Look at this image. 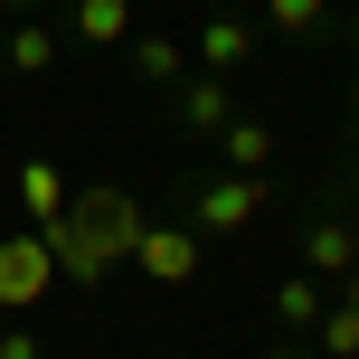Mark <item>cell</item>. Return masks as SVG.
Wrapping results in <instances>:
<instances>
[{
    "instance_id": "obj_4",
    "label": "cell",
    "mask_w": 359,
    "mask_h": 359,
    "mask_svg": "<svg viewBox=\"0 0 359 359\" xmlns=\"http://www.w3.org/2000/svg\"><path fill=\"white\" fill-rule=\"evenodd\" d=\"M48 274H57V255H48V236H38V227L0 236V312L38 303V293H48Z\"/></svg>"
},
{
    "instance_id": "obj_11",
    "label": "cell",
    "mask_w": 359,
    "mask_h": 359,
    "mask_svg": "<svg viewBox=\"0 0 359 359\" xmlns=\"http://www.w3.org/2000/svg\"><path fill=\"white\" fill-rule=\"evenodd\" d=\"M331 312V284H312V274H293V284H274V322H284V341H312V322Z\"/></svg>"
},
{
    "instance_id": "obj_17",
    "label": "cell",
    "mask_w": 359,
    "mask_h": 359,
    "mask_svg": "<svg viewBox=\"0 0 359 359\" xmlns=\"http://www.w3.org/2000/svg\"><path fill=\"white\" fill-rule=\"evenodd\" d=\"M255 359H322V350H312V341H265Z\"/></svg>"
},
{
    "instance_id": "obj_8",
    "label": "cell",
    "mask_w": 359,
    "mask_h": 359,
    "mask_svg": "<svg viewBox=\"0 0 359 359\" xmlns=\"http://www.w3.org/2000/svg\"><path fill=\"white\" fill-rule=\"evenodd\" d=\"M57 48H67V29H57V19H10V38H0V67H10V76H48V67H57Z\"/></svg>"
},
{
    "instance_id": "obj_16",
    "label": "cell",
    "mask_w": 359,
    "mask_h": 359,
    "mask_svg": "<svg viewBox=\"0 0 359 359\" xmlns=\"http://www.w3.org/2000/svg\"><path fill=\"white\" fill-rule=\"evenodd\" d=\"M0 359H48V350H38L29 331H0Z\"/></svg>"
},
{
    "instance_id": "obj_14",
    "label": "cell",
    "mask_w": 359,
    "mask_h": 359,
    "mask_svg": "<svg viewBox=\"0 0 359 359\" xmlns=\"http://www.w3.org/2000/svg\"><path fill=\"white\" fill-rule=\"evenodd\" d=\"M265 29L274 38H322L331 29V0H265Z\"/></svg>"
},
{
    "instance_id": "obj_1",
    "label": "cell",
    "mask_w": 359,
    "mask_h": 359,
    "mask_svg": "<svg viewBox=\"0 0 359 359\" xmlns=\"http://www.w3.org/2000/svg\"><path fill=\"white\" fill-rule=\"evenodd\" d=\"M38 236H48L57 274H76V284H104V274L133 255V236H142V208H133V189H76Z\"/></svg>"
},
{
    "instance_id": "obj_7",
    "label": "cell",
    "mask_w": 359,
    "mask_h": 359,
    "mask_svg": "<svg viewBox=\"0 0 359 359\" xmlns=\"http://www.w3.org/2000/svg\"><path fill=\"white\" fill-rule=\"evenodd\" d=\"M170 104H180L189 133H227V123H236V86H227V76H180Z\"/></svg>"
},
{
    "instance_id": "obj_13",
    "label": "cell",
    "mask_w": 359,
    "mask_h": 359,
    "mask_svg": "<svg viewBox=\"0 0 359 359\" xmlns=\"http://www.w3.org/2000/svg\"><path fill=\"white\" fill-rule=\"evenodd\" d=\"M217 142H227V170H236V180H265V161H274V133L255 123V114H236Z\"/></svg>"
},
{
    "instance_id": "obj_9",
    "label": "cell",
    "mask_w": 359,
    "mask_h": 359,
    "mask_svg": "<svg viewBox=\"0 0 359 359\" xmlns=\"http://www.w3.org/2000/svg\"><path fill=\"white\" fill-rule=\"evenodd\" d=\"M76 48H133V0H67Z\"/></svg>"
},
{
    "instance_id": "obj_18",
    "label": "cell",
    "mask_w": 359,
    "mask_h": 359,
    "mask_svg": "<svg viewBox=\"0 0 359 359\" xmlns=\"http://www.w3.org/2000/svg\"><path fill=\"white\" fill-rule=\"evenodd\" d=\"M0 19H29V0H0Z\"/></svg>"
},
{
    "instance_id": "obj_6",
    "label": "cell",
    "mask_w": 359,
    "mask_h": 359,
    "mask_svg": "<svg viewBox=\"0 0 359 359\" xmlns=\"http://www.w3.org/2000/svg\"><path fill=\"white\" fill-rule=\"evenodd\" d=\"M133 265H142L151 284H189V274H198V227H151V217H142Z\"/></svg>"
},
{
    "instance_id": "obj_19",
    "label": "cell",
    "mask_w": 359,
    "mask_h": 359,
    "mask_svg": "<svg viewBox=\"0 0 359 359\" xmlns=\"http://www.w3.org/2000/svg\"><path fill=\"white\" fill-rule=\"evenodd\" d=\"M341 303H350V312H359V274H350V284H341Z\"/></svg>"
},
{
    "instance_id": "obj_10",
    "label": "cell",
    "mask_w": 359,
    "mask_h": 359,
    "mask_svg": "<svg viewBox=\"0 0 359 359\" xmlns=\"http://www.w3.org/2000/svg\"><path fill=\"white\" fill-rule=\"evenodd\" d=\"M123 67H133V86H180V76H189V48L161 38V29H142V38L123 48Z\"/></svg>"
},
{
    "instance_id": "obj_12",
    "label": "cell",
    "mask_w": 359,
    "mask_h": 359,
    "mask_svg": "<svg viewBox=\"0 0 359 359\" xmlns=\"http://www.w3.org/2000/svg\"><path fill=\"white\" fill-rule=\"evenodd\" d=\"M67 198H76V189H67V170H57V161H29V170H19V208H29V227H48Z\"/></svg>"
},
{
    "instance_id": "obj_3",
    "label": "cell",
    "mask_w": 359,
    "mask_h": 359,
    "mask_svg": "<svg viewBox=\"0 0 359 359\" xmlns=\"http://www.w3.org/2000/svg\"><path fill=\"white\" fill-rule=\"evenodd\" d=\"M303 274H312V284H350V274H359V217L350 208H331V217L303 227Z\"/></svg>"
},
{
    "instance_id": "obj_15",
    "label": "cell",
    "mask_w": 359,
    "mask_h": 359,
    "mask_svg": "<svg viewBox=\"0 0 359 359\" xmlns=\"http://www.w3.org/2000/svg\"><path fill=\"white\" fill-rule=\"evenodd\" d=\"M312 350H322V359H359V312H350V303H331L322 322H312Z\"/></svg>"
},
{
    "instance_id": "obj_2",
    "label": "cell",
    "mask_w": 359,
    "mask_h": 359,
    "mask_svg": "<svg viewBox=\"0 0 359 359\" xmlns=\"http://www.w3.org/2000/svg\"><path fill=\"white\" fill-rule=\"evenodd\" d=\"M255 208H265V180H236V170H217V180H198V189H189V227H198V236L255 227Z\"/></svg>"
},
{
    "instance_id": "obj_20",
    "label": "cell",
    "mask_w": 359,
    "mask_h": 359,
    "mask_svg": "<svg viewBox=\"0 0 359 359\" xmlns=\"http://www.w3.org/2000/svg\"><path fill=\"white\" fill-rule=\"evenodd\" d=\"M350 57H359V19H350Z\"/></svg>"
},
{
    "instance_id": "obj_5",
    "label": "cell",
    "mask_w": 359,
    "mask_h": 359,
    "mask_svg": "<svg viewBox=\"0 0 359 359\" xmlns=\"http://www.w3.org/2000/svg\"><path fill=\"white\" fill-rule=\"evenodd\" d=\"M189 57H198V76H227V86H236L246 57H255V29H246V19H227V10H208V19H198V38H189Z\"/></svg>"
}]
</instances>
